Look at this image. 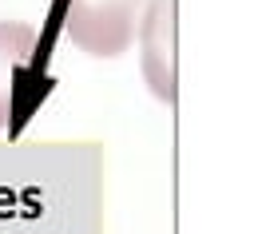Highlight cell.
<instances>
[{
  "label": "cell",
  "mask_w": 254,
  "mask_h": 234,
  "mask_svg": "<svg viewBox=\"0 0 254 234\" xmlns=\"http://www.w3.org/2000/svg\"><path fill=\"white\" fill-rule=\"evenodd\" d=\"M143 4L147 0H60V24L83 56L115 59L131 48Z\"/></svg>",
  "instance_id": "obj_1"
},
{
  "label": "cell",
  "mask_w": 254,
  "mask_h": 234,
  "mask_svg": "<svg viewBox=\"0 0 254 234\" xmlns=\"http://www.w3.org/2000/svg\"><path fill=\"white\" fill-rule=\"evenodd\" d=\"M175 0H147L139 12V59H143V79L151 95L167 107L179 99V63H175Z\"/></svg>",
  "instance_id": "obj_2"
},
{
  "label": "cell",
  "mask_w": 254,
  "mask_h": 234,
  "mask_svg": "<svg viewBox=\"0 0 254 234\" xmlns=\"http://www.w3.org/2000/svg\"><path fill=\"white\" fill-rule=\"evenodd\" d=\"M36 28H28L24 20H0V131L12 123L16 95L36 59Z\"/></svg>",
  "instance_id": "obj_3"
}]
</instances>
